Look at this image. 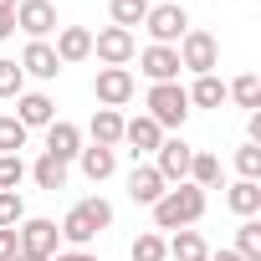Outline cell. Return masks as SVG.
Segmentation results:
<instances>
[{
    "label": "cell",
    "mask_w": 261,
    "mask_h": 261,
    "mask_svg": "<svg viewBox=\"0 0 261 261\" xmlns=\"http://www.w3.org/2000/svg\"><path fill=\"white\" fill-rule=\"evenodd\" d=\"M113 225V205L102 200V195H92V200H82V205H72L67 210V220L57 225V236L72 246V251H87L92 246V236H102Z\"/></svg>",
    "instance_id": "6da1fadb"
},
{
    "label": "cell",
    "mask_w": 261,
    "mask_h": 261,
    "mask_svg": "<svg viewBox=\"0 0 261 261\" xmlns=\"http://www.w3.org/2000/svg\"><path fill=\"white\" fill-rule=\"evenodd\" d=\"M154 210V225L159 230H190L200 215H205V190H195V185H169L164 195H159V205H149Z\"/></svg>",
    "instance_id": "7a4b0ae2"
},
{
    "label": "cell",
    "mask_w": 261,
    "mask_h": 261,
    "mask_svg": "<svg viewBox=\"0 0 261 261\" xmlns=\"http://www.w3.org/2000/svg\"><path fill=\"white\" fill-rule=\"evenodd\" d=\"M16 251H21L26 261H51V256L62 251L57 220H46V215H31V220H21V225H16Z\"/></svg>",
    "instance_id": "3957f363"
},
{
    "label": "cell",
    "mask_w": 261,
    "mask_h": 261,
    "mask_svg": "<svg viewBox=\"0 0 261 261\" xmlns=\"http://www.w3.org/2000/svg\"><path fill=\"white\" fill-rule=\"evenodd\" d=\"M174 51H179V72L210 77V72L220 67V41H215L210 31H195V26H190V31L179 36V46H174Z\"/></svg>",
    "instance_id": "277c9868"
},
{
    "label": "cell",
    "mask_w": 261,
    "mask_h": 261,
    "mask_svg": "<svg viewBox=\"0 0 261 261\" xmlns=\"http://www.w3.org/2000/svg\"><path fill=\"white\" fill-rule=\"evenodd\" d=\"M149 118H154L159 128H185V118H190L185 87H179V82H154V87H149Z\"/></svg>",
    "instance_id": "5b68a950"
},
{
    "label": "cell",
    "mask_w": 261,
    "mask_h": 261,
    "mask_svg": "<svg viewBox=\"0 0 261 261\" xmlns=\"http://www.w3.org/2000/svg\"><path fill=\"white\" fill-rule=\"evenodd\" d=\"M144 31L154 36V46H179V36L190 31V16H185L179 0H164V6H149Z\"/></svg>",
    "instance_id": "8992f818"
},
{
    "label": "cell",
    "mask_w": 261,
    "mask_h": 261,
    "mask_svg": "<svg viewBox=\"0 0 261 261\" xmlns=\"http://www.w3.org/2000/svg\"><path fill=\"white\" fill-rule=\"evenodd\" d=\"M92 57L102 67H128V62L139 57V41H134V31H123V26H102L92 36Z\"/></svg>",
    "instance_id": "52a82bcc"
},
{
    "label": "cell",
    "mask_w": 261,
    "mask_h": 261,
    "mask_svg": "<svg viewBox=\"0 0 261 261\" xmlns=\"http://www.w3.org/2000/svg\"><path fill=\"white\" fill-rule=\"evenodd\" d=\"M190 159H195V149H190L185 139H164V144L154 149V169H159L164 185H185V179H190Z\"/></svg>",
    "instance_id": "ba28073f"
},
{
    "label": "cell",
    "mask_w": 261,
    "mask_h": 261,
    "mask_svg": "<svg viewBox=\"0 0 261 261\" xmlns=\"http://www.w3.org/2000/svg\"><path fill=\"white\" fill-rule=\"evenodd\" d=\"M16 31H26L31 41H46L57 31V6L51 0H21L16 6Z\"/></svg>",
    "instance_id": "9c48e42d"
},
{
    "label": "cell",
    "mask_w": 261,
    "mask_h": 261,
    "mask_svg": "<svg viewBox=\"0 0 261 261\" xmlns=\"http://www.w3.org/2000/svg\"><path fill=\"white\" fill-rule=\"evenodd\" d=\"M92 92H97L102 108H123L128 97H134V72H128V67H102L92 77Z\"/></svg>",
    "instance_id": "30bf717a"
},
{
    "label": "cell",
    "mask_w": 261,
    "mask_h": 261,
    "mask_svg": "<svg viewBox=\"0 0 261 261\" xmlns=\"http://www.w3.org/2000/svg\"><path fill=\"white\" fill-rule=\"evenodd\" d=\"M123 144H128V154H154L159 144H164V128L149 118V113H139V118H123Z\"/></svg>",
    "instance_id": "8fae6325"
},
{
    "label": "cell",
    "mask_w": 261,
    "mask_h": 261,
    "mask_svg": "<svg viewBox=\"0 0 261 261\" xmlns=\"http://www.w3.org/2000/svg\"><path fill=\"white\" fill-rule=\"evenodd\" d=\"M16 123L26 128V134H31V128H51L57 123V102L46 92H21L16 97Z\"/></svg>",
    "instance_id": "7c38bea8"
},
{
    "label": "cell",
    "mask_w": 261,
    "mask_h": 261,
    "mask_svg": "<svg viewBox=\"0 0 261 261\" xmlns=\"http://www.w3.org/2000/svg\"><path fill=\"white\" fill-rule=\"evenodd\" d=\"M139 72L149 82H179V51L174 46H144L139 51Z\"/></svg>",
    "instance_id": "4fadbf2b"
},
{
    "label": "cell",
    "mask_w": 261,
    "mask_h": 261,
    "mask_svg": "<svg viewBox=\"0 0 261 261\" xmlns=\"http://www.w3.org/2000/svg\"><path fill=\"white\" fill-rule=\"evenodd\" d=\"M46 154H51V159H62V164H72V159L82 154V128H77V123H67V118H57V123L46 128Z\"/></svg>",
    "instance_id": "5bb4252c"
},
{
    "label": "cell",
    "mask_w": 261,
    "mask_h": 261,
    "mask_svg": "<svg viewBox=\"0 0 261 261\" xmlns=\"http://www.w3.org/2000/svg\"><path fill=\"white\" fill-rule=\"evenodd\" d=\"M51 51H57V62H62V67H72V62H87V57H92V31H87V26H62Z\"/></svg>",
    "instance_id": "9a60e30c"
},
{
    "label": "cell",
    "mask_w": 261,
    "mask_h": 261,
    "mask_svg": "<svg viewBox=\"0 0 261 261\" xmlns=\"http://www.w3.org/2000/svg\"><path fill=\"white\" fill-rule=\"evenodd\" d=\"M164 190H169V185L159 179L154 164H134V174H128V200H134V205H159Z\"/></svg>",
    "instance_id": "2e32d148"
},
{
    "label": "cell",
    "mask_w": 261,
    "mask_h": 261,
    "mask_svg": "<svg viewBox=\"0 0 261 261\" xmlns=\"http://www.w3.org/2000/svg\"><path fill=\"white\" fill-rule=\"evenodd\" d=\"M21 72H26V77H41V82H51V77L62 72V62H57L51 41H26V51H21Z\"/></svg>",
    "instance_id": "e0dca14e"
},
{
    "label": "cell",
    "mask_w": 261,
    "mask_h": 261,
    "mask_svg": "<svg viewBox=\"0 0 261 261\" xmlns=\"http://www.w3.org/2000/svg\"><path fill=\"white\" fill-rule=\"evenodd\" d=\"M225 205H230L241 220H256V215H261V185H256V179H236V185L225 190Z\"/></svg>",
    "instance_id": "ac0fdd59"
},
{
    "label": "cell",
    "mask_w": 261,
    "mask_h": 261,
    "mask_svg": "<svg viewBox=\"0 0 261 261\" xmlns=\"http://www.w3.org/2000/svg\"><path fill=\"white\" fill-rule=\"evenodd\" d=\"M92 144L97 149H118L123 144V113L118 108H97L92 113Z\"/></svg>",
    "instance_id": "d6986e66"
},
{
    "label": "cell",
    "mask_w": 261,
    "mask_h": 261,
    "mask_svg": "<svg viewBox=\"0 0 261 261\" xmlns=\"http://www.w3.org/2000/svg\"><path fill=\"white\" fill-rule=\"evenodd\" d=\"M164 251H169V261H210V246L200 241V230H174L164 241Z\"/></svg>",
    "instance_id": "ffe728a7"
},
{
    "label": "cell",
    "mask_w": 261,
    "mask_h": 261,
    "mask_svg": "<svg viewBox=\"0 0 261 261\" xmlns=\"http://www.w3.org/2000/svg\"><path fill=\"white\" fill-rule=\"evenodd\" d=\"M77 164H82V174H87L92 185H102V179L118 169V149H97V144H92V149L77 154Z\"/></svg>",
    "instance_id": "44dd1931"
},
{
    "label": "cell",
    "mask_w": 261,
    "mask_h": 261,
    "mask_svg": "<svg viewBox=\"0 0 261 261\" xmlns=\"http://www.w3.org/2000/svg\"><path fill=\"white\" fill-rule=\"evenodd\" d=\"M190 108H225V82L210 72V77H195V87H185Z\"/></svg>",
    "instance_id": "7402d4cb"
},
{
    "label": "cell",
    "mask_w": 261,
    "mask_h": 261,
    "mask_svg": "<svg viewBox=\"0 0 261 261\" xmlns=\"http://www.w3.org/2000/svg\"><path fill=\"white\" fill-rule=\"evenodd\" d=\"M185 185H195V190H215V185H220V159L195 149V159H190V179H185Z\"/></svg>",
    "instance_id": "603a6c76"
},
{
    "label": "cell",
    "mask_w": 261,
    "mask_h": 261,
    "mask_svg": "<svg viewBox=\"0 0 261 261\" xmlns=\"http://www.w3.org/2000/svg\"><path fill=\"white\" fill-rule=\"evenodd\" d=\"M31 179H36L41 190H51V195H57V190H67V164H62V159H51V154H41V159L31 164Z\"/></svg>",
    "instance_id": "cb8c5ba5"
},
{
    "label": "cell",
    "mask_w": 261,
    "mask_h": 261,
    "mask_svg": "<svg viewBox=\"0 0 261 261\" xmlns=\"http://www.w3.org/2000/svg\"><path fill=\"white\" fill-rule=\"evenodd\" d=\"M108 16H113V26L134 31V26H144V16H149V0H108Z\"/></svg>",
    "instance_id": "d4e9b609"
},
{
    "label": "cell",
    "mask_w": 261,
    "mask_h": 261,
    "mask_svg": "<svg viewBox=\"0 0 261 261\" xmlns=\"http://www.w3.org/2000/svg\"><path fill=\"white\" fill-rule=\"evenodd\" d=\"M225 97H236L241 108H251V113H261V77H256V72H246V77H236V82H225Z\"/></svg>",
    "instance_id": "484cf974"
},
{
    "label": "cell",
    "mask_w": 261,
    "mask_h": 261,
    "mask_svg": "<svg viewBox=\"0 0 261 261\" xmlns=\"http://www.w3.org/2000/svg\"><path fill=\"white\" fill-rule=\"evenodd\" d=\"M241 261H261V220H241L236 230V246H230Z\"/></svg>",
    "instance_id": "4316f807"
},
{
    "label": "cell",
    "mask_w": 261,
    "mask_h": 261,
    "mask_svg": "<svg viewBox=\"0 0 261 261\" xmlns=\"http://www.w3.org/2000/svg\"><path fill=\"white\" fill-rule=\"evenodd\" d=\"M128 261H169V251H164V236H159V230H144L134 246H128Z\"/></svg>",
    "instance_id": "83f0119b"
},
{
    "label": "cell",
    "mask_w": 261,
    "mask_h": 261,
    "mask_svg": "<svg viewBox=\"0 0 261 261\" xmlns=\"http://www.w3.org/2000/svg\"><path fill=\"white\" fill-rule=\"evenodd\" d=\"M26 220V200H21V190H0V230H16Z\"/></svg>",
    "instance_id": "f1b7e54d"
},
{
    "label": "cell",
    "mask_w": 261,
    "mask_h": 261,
    "mask_svg": "<svg viewBox=\"0 0 261 261\" xmlns=\"http://www.w3.org/2000/svg\"><path fill=\"white\" fill-rule=\"evenodd\" d=\"M21 92H26V72H21V62L0 57V97H21Z\"/></svg>",
    "instance_id": "f546056e"
},
{
    "label": "cell",
    "mask_w": 261,
    "mask_h": 261,
    "mask_svg": "<svg viewBox=\"0 0 261 261\" xmlns=\"http://www.w3.org/2000/svg\"><path fill=\"white\" fill-rule=\"evenodd\" d=\"M26 149V128L16 123V113H6L0 118V154H21Z\"/></svg>",
    "instance_id": "4dcf8cb0"
},
{
    "label": "cell",
    "mask_w": 261,
    "mask_h": 261,
    "mask_svg": "<svg viewBox=\"0 0 261 261\" xmlns=\"http://www.w3.org/2000/svg\"><path fill=\"white\" fill-rule=\"evenodd\" d=\"M236 169H241V179H256L261 185V144H241L236 149Z\"/></svg>",
    "instance_id": "1f68e13d"
},
{
    "label": "cell",
    "mask_w": 261,
    "mask_h": 261,
    "mask_svg": "<svg viewBox=\"0 0 261 261\" xmlns=\"http://www.w3.org/2000/svg\"><path fill=\"white\" fill-rule=\"evenodd\" d=\"M21 179H26L21 154H0V190H21Z\"/></svg>",
    "instance_id": "d6a6232c"
},
{
    "label": "cell",
    "mask_w": 261,
    "mask_h": 261,
    "mask_svg": "<svg viewBox=\"0 0 261 261\" xmlns=\"http://www.w3.org/2000/svg\"><path fill=\"white\" fill-rule=\"evenodd\" d=\"M21 251H16V230H0V261H16Z\"/></svg>",
    "instance_id": "836d02e7"
},
{
    "label": "cell",
    "mask_w": 261,
    "mask_h": 261,
    "mask_svg": "<svg viewBox=\"0 0 261 261\" xmlns=\"http://www.w3.org/2000/svg\"><path fill=\"white\" fill-rule=\"evenodd\" d=\"M16 36V11H0V41Z\"/></svg>",
    "instance_id": "e575fe53"
},
{
    "label": "cell",
    "mask_w": 261,
    "mask_h": 261,
    "mask_svg": "<svg viewBox=\"0 0 261 261\" xmlns=\"http://www.w3.org/2000/svg\"><path fill=\"white\" fill-rule=\"evenodd\" d=\"M246 134H251L246 144H261V113H251V118H246Z\"/></svg>",
    "instance_id": "d590c367"
},
{
    "label": "cell",
    "mask_w": 261,
    "mask_h": 261,
    "mask_svg": "<svg viewBox=\"0 0 261 261\" xmlns=\"http://www.w3.org/2000/svg\"><path fill=\"white\" fill-rule=\"evenodd\" d=\"M51 261H97V256H92V251H57Z\"/></svg>",
    "instance_id": "8d00e7d4"
},
{
    "label": "cell",
    "mask_w": 261,
    "mask_h": 261,
    "mask_svg": "<svg viewBox=\"0 0 261 261\" xmlns=\"http://www.w3.org/2000/svg\"><path fill=\"white\" fill-rule=\"evenodd\" d=\"M210 261H241V256H236V251L225 246V251H210Z\"/></svg>",
    "instance_id": "74e56055"
},
{
    "label": "cell",
    "mask_w": 261,
    "mask_h": 261,
    "mask_svg": "<svg viewBox=\"0 0 261 261\" xmlns=\"http://www.w3.org/2000/svg\"><path fill=\"white\" fill-rule=\"evenodd\" d=\"M16 6H21V0H0V11H16Z\"/></svg>",
    "instance_id": "f35d334b"
},
{
    "label": "cell",
    "mask_w": 261,
    "mask_h": 261,
    "mask_svg": "<svg viewBox=\"0 0 261 261\" xmlns=\"http://www.w3.org/2000/svg\"><path fill=\"white\" fill-rule=\"evenodd\" d=\"M149 6H164V0H149Z\"/></svg>",
    "instance_id": "ab89813d"
},
{
    "label": "cell",
    "mask_w": 261,
    "mask_h": 261,
    "mask_svg": "<svg viewBox=\"0 0 261 261\" xmlns=\"http://www.w3.org/2000/svg\"><path fill=\"white\" fill-rule=\"evenodd\" d=\"M16 261H26V256H16Z\"/></svg>",
    "instance_id": "60d3db41"
}]
</instances>
